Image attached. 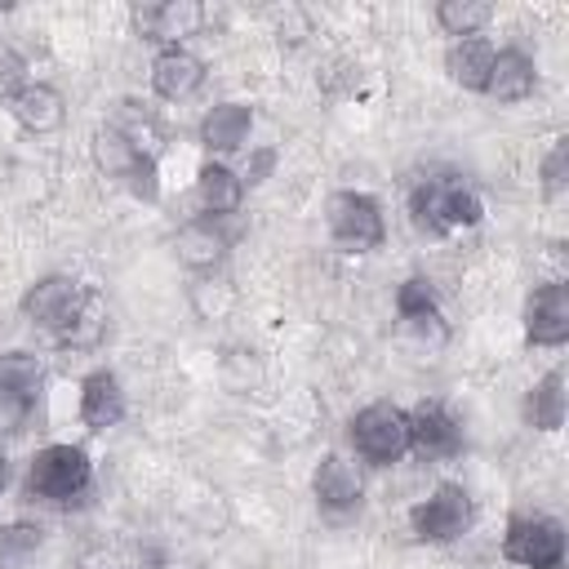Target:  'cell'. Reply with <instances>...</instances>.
I'll use <instances>...</instances> for the list:
<instances>
[{
  "label": "cell",
  "instance_id": "cell-1",
  "mask_svg": "<svg viewBox=\"0 0 569 569\" xmlns=\"http://www.w3.org/2000/svg\"><path fill=\"white\" fill-rule=\"evenodd\" d=\"M409 213H413L418 231L449 236L458 227H476L485 218V204H480L476 187H467L462 178H422L409 191Z\"/></svg>",
  "mask_w": 569,
  "mask_h": 569
},
{
  "label": "cell",
  "instance_id": "cell-2",
  "mask_svg": "<svg viewBox=\"0 0 569 569\" xmlns=\"http://www.w3.org/2000/svg\"><path fill=\"white\" fill-rule=\"evenodd\" d=\"M93 462L80 445H44L27 462V493L40 502H71L89 489Z\"/></svg>",
  "mask_w": 569,
  "mask_h": 569
},
{
  "label": "cell",
  "instance_id": "cell-3",
  "mask_svg": "<svg viewBox=\"0 0 569 569\" xmlns=\"http://www.w3.org/2000/svg\"><path fill=\"white\" fill-rule=\"evenodd\" d=\"M325 227L342 253H369L387 240L382 204L369 191H333L325 200Z\"/></svg>",
  "mask_w": 569,
  "mask_h": 569
},
{
  "label": "cell",
  "instance_id": "cell-4",
  "mask_svg": "<svg viewBox=\"0 0 569 569\" xmlns=\"http://www.w3.org/2000/svg\"><path fill=\"white\" fill-rule=\"evenodd\" d=\"M347 436H351V449L365 462L387 467V462L409 453V413L400 405H391V400H373V405L356 409Z\"/></svg>",
  "mask_w": 569,
  "mask_h": 569
},
{
  "label": "cell",
  "instance_id": "cell-5",
  "mask_svg": "<svg viewBox=\"0 0 569 569\" xmlns=\"http://www.w3.org/2000/svg\"><path fill=\"white\" fill-rule=\"evenodd\" d=\"M93 164H98L111 182H120L133 200H156V196H160L156 156L138 151V147H133L124 133H116L111 124H102V129L93 133Z\"/></svg>",
  "mask_w": 569,
  "mask_h": 569
},
{
  "label": "cell",
  "instance_id": "cell-6",
  "mask_svg": "<svg viewBox=\"0 0 569 569\" xmlns=\"http://www.w3.org/2000/svg\"><path fill=\"white\" fill-rule=\"evenodd\" d=\"M471 520H476L471 493L462 485H449V480L409 507V529L418 542H453L471 529Z\"/></svg>",
  "mask_w": 569,
  "mask_h": 569
},
{
  "label": "cell",
  "instance_id": "cell-7",
  "mask_svg": "<svg viewBox=\"0 0 569 569\" xmlns=\"http://www.w3.org/2000/svg\"><path fill=\"white\" fill-rule=\"evenodd\" d=\"M502 556L525 569H560L565 565V525L556 516H516L502 533Z\"/></svg>",
  "mask_w": 569,
  "mask_h": 569
},
{
  "label": "cell",
  "instance_id": "cell-8",
  "mask_svg": "<svg viewBox=\"0 0 569 569\" xmlns=\"http://www.w3.org/2000/svg\"><path fill=\"white\" fill-rule=\"evenodd\" d=\"M84 298H89V284H80L76 276H44L22 293V316L62 338L67 325L76 320V311L84 307Z\"/></svg>",
  "mask_w": 569,
  "mask_h": 569
},
{
  "label": "cell",
  "instance_id": "cell-9",
  "mask_svg": "<svg viewBox=\"0 0 569 569\" xmlns=\"http://www.w3.org/2000/svg\"><path fill=\"white\" fill-rule=\"evenodd\" d=\"M525 338L533 347H560L569 342V284L551 280L538 284L525 302Z\"/></svg>",
  "mask_w": 569,
  "mask_h": 569
},
{
  "label": "cell",
  "instance_id": "cell-10",
  "mask_svg": "<svg viewBox=\"0 0 569 569\" xmlns=\"http://www.w3.org/2000/svg\"><path fill=\"white\" fill-rule=\"evenodd\" d=\"M4 102L27 133H53L67 120V102L49 80H22L13 93H4Z\"/></svg>",
  "mask_w": 569,
  "mask_h": 569
},
{
  "label": "cell",
  "instance_id": "cell-11",
  "mask_svg": "<svg viewBox=\"0 0 569 569\" xmlns=\"http://www.w3.org/2000/svg\"><path fill=\"white\" fill-rule=\"evenodd\" d=\"M409 449H418L422 458H453V453L462 449V427H458V418H453L445 405H436V400L418 405V409L409 413Z\"/></svg>",
  "mask_w": 569,
  "mask_h": 569
},
{
  "label": "cell",
  "instance_id": "cell-12",
  "mask_svg": "<svg viewBox=\"0 0 569 569\" xmlns=\"http://www.w3.org/2000/svg\"><path fill=\"white\" fill-rule=\"evenodd\" d=\"M133 27L147 40H160L164 49L178 44L182 36H196L204 27V9L196 0H169V4H142L133 9Z\"/></svg>",
  "mask_w": 569,
  "mask_h": 569
},
{
  "label": "cell",
  "instance_id": "cell-13",
  "mask_svg": "<svg viewBox=\"0 0 569 569\" xmlns=\"http://www.w3.org/2000/svg\"><path fill=\"white\" fill-rule=\"evenodd\" d=\"M200 84H204V62H200L191 49L169 44V49H160V53L151 58V89H156L164 102H182V98H191Z\"/></svg>",
  "mask_w": 569,
  "mask_h": 569
},
{
  "label": "cell",
  "instance_id": "cell-14",
  "mask_svg": "<svg viewBox=\"0 0 569 569\" xmlns=\"http://www.w3.org/2000/svg\"><path fill=\"white\" fill-rule=\"evenodd\" d=\"M311 493H316V507L329 511V516H347L360 507V476L351 471V462H342L338 453H325L316 476H311Z\"/></svg>",
  "mask_w": 569,
  "mask_h": 569
},
{
  "label": "cell",
  "instance_id": "cell-15",
  "mask_svg": "<svg viewBox=\"0 0 569 569\" xmlns=\"http://www.w3.org/2000/svg\"><path fill=\"white\" fill-rule=\"evenodd\" d=\"M124 418V387L111 369H93L80 382V422L89 431H107Z\"/></svg>",
  "mask_w": 569,
  "mask_h": 569
},
{
  "label": "cell",
  "instance_id": "cell-16",
  "mask_svg": "<svg viewBox=\"0 0 569 569\" xmlns=\"http://www.w3.org/2000/svg\"><path fill=\"white\" fill-rule=\"evenodd\" d=\"M538 84V67L525 49H493V67L485 80V93L493 102H525Z\"/></svg>",
  "mask_w": 569,
  "mask_h": 569
},
{
  "label": "cell",
  "instance_id": "cell-17",
  "mask_svg": "<svg viewBox=\"0 0 569 569\" xmlns=\"http://www.w3.org/2000/svg\"><path fill=\"white\" fill-rule=\"evenodd\" d=\"M227 244H231V236L218 227V218H196V222H187L178 231L173 253H178V262L187 271H213L227 258Z\"/></svg>",
  "mask_w": 569,
  "mask_h": 569
},
{
  "label": "cell",
  "instance_id": "cell-18",
  "mask_svg": "<svg viewBox=\"0 0 569 569\" xmlns=\"http://www.w3.org/2000/svg\"><path fill=\"white\" fill-rule=\"evenodd\" d=\"M249 129H253V111H249L244 102H218V107L200 120V142H204L209 151H218V156H231V151L244 147Z\"/></svg>",
  "mask_w": 569,
  "mask_h": 569
},
{
  "label": "cell",
  "instance_id": "cell-19",
  "mask_svg": "<svg viewBox=\"0 0 569 569\" xmlns=\"http://www.w3.org/2000/svg\"><path fill=\"white\" fill-rule=\"evenodd\" d=\"M196 196H200L204 218H231V213L240 209V200H244V178L231 173L227 164L209 160V164H200V173H196Z\"/></svg>",
  "mask_w": 569,
  "mask_h": 569
},
{
  "label": "cell",
  "instance_id": "cell-20",
  "mask_svg": "<svg viewBox=\"0 0 569 569\" xmlns=\"http://www.w3.org/2000/svg\"><path fill=\"white\" fill-rule=\"evenodd\" d=\"M489 67H493V44H489L485 36L453 40L449 53H445V71H449V80L462 84V89H471V93H485Z\"/></svg>",
  "mask_w": 569,
  "mask_h": 569
},
{
  "label": "cell",
  "instance_id": "cell-21",
  "mask_svg": "<svg viewBox=\"0 0 569 569\" xmlns=\"http://www.w3.org/2000/svg\"><path fill=\"white\" fill-rule=\"evenodd\" d=\"M396 311H400L405 329H418L422 338H427V329H431L436 338H445V316H440V302H436L431 280L409 276V280L396 289Z\"/></svg>",
  "mask_w": 569,
  "mask_h": 569
},
{
  "label": "cell",
  "instance_id": "cell-22",
  "mask_svg": "<svg viewBox=\"0 0 569 569\" xmlns=\"http://www.w3.org/2000/svg\"><path fill=\"white\" fill-rule=\"evenodd\" d=\"M525 422L538 431H556L565 422V369H547L525 396Z\"/></svg>",
  "mask_w": 569,
  "mask_h": 569
},
{
  "label": "cell",
  "instance_id": "cell-23",
  "mask_svg": "<svg viewBox=\"0 0 569 569\" xmlns=\"http://www.w3.org/2000/svg\"><path fill=\"white\" fill-rule=\"evenodd\" d=\"M107 124H111L116 133H124L138 151L156 156V147H160V120H156V111H147V102H138V98L116 102V116H111Z\"/></svg>",
  "mask_w": 569,
  "mask_h": 569
},
{
  "label": "cell",
  "instance_id": "cell-24",
  "mask_svg": "<svg viewBox=\"0 0 569 569\" xmlns=\"http://www.w3.org/2000/svg\"><path fill=\"white\" fill-rule=\"evenodd\" d=\"M489 18H493V9H489L485 0H440V4H436L440 31H445V36H458V40L476 36Z\"/></svg>",
  "mask_w": 569,
  "mask_h": 569
},
{
  "label": "cell",
  "instance_id": "cell-25",
  "mask_svg": "<svg viewBox=\"0 0 569 569\" xmlns=\"http://www.w3.org/2000/svg\"><path fill=\"white\" fill-rule=\"evenodd\" d=\"M40 382H44V360L40 356H31V351H4L0 356V387L36 400Z\"/></svg>",
  "mask_w": 569,
  "mask_h": 569
},
{
  "label": "cell",
  "instance_id": "cell-26",
  "mask_svg": "<svg viewBox=\"0 0 569 569\" xmlns=\"http://www.w3.org/2000/svg\"><path fill=\"white\" fill-rule=\"evenodd\" d=\"M102 333H107V302H102L98 289H89L84 307L76 311V320L67 325V333H62L58 342H67V347H93Z\"/></svg>",
  "mask_w": 569,
  "mask_h": 569
},
{
  "label": "cell",
  "instance_id": "cell-27",
  "mask_svg": "<svg viewBox=\"0 0 569 569\" xmlns=\"http://www.w3.org/2000/svg\"><path fill=\"white\" fill-rule=\"evenodd\" d=\"M44 542V529L31 520H13L0 529V565H22L27 556H36Z\"/></svg>",
  "mask_w": 569,
  "mask_h": 569
},
{
  "label": "cell",
  "instance_id": "cell-28",
  "mask_svg": "<svg viewBox=\"0 0 569 569\" xmlns=\"http://www.w3.org/2000/svg\"><path fill=\"white\" fill-rule=\"evenodd\" d=\"M569 182V138H556L551 151L542 156V191L547 196H560Z\"/></svg>",
  "mask_w": 569,
  "mask_h": 569
},
{
  "label": "cell",
  "instance_id": "cell-29",
  "mask_svg": "<svg viewBox=\"0 0 569 569\" xmlns=\"http://www.w3.org/2000/svg\"><path fill=\"white\" fill-rule=\"evenodd\" d=\"M31 396H18V391H9V387H0V436H13V431H22V422L31 418Z\"/></svg>",
  "mask_w": 569,
  "mask_h": 569
},
{
  "label": "cell",
  "instance_id": "cell-30",
  "mask_svg": "<svg viewBox=\"0 0 569 569\" xmlns=\"http://www.w3.org/2000/svg\"><path fill=\"white\" fill-rule=\"evenodd\" d=\"M271 164H276V151H253V160H249L244 178H249V182H262V178L271 173Z\"/></svg>",
  "mask_w": 569,
  "mask_h": 569
},
{
  "label": "cell",
  "instance_id": "cell-31",
  "mask_svg": "<svg viewBox=\"0 0 569 569\" xmlns=\"http://www.w3.org/2000/svg\"><path fill=\"white\" fill-rule=\"evenodd\" d=\"M4 485H9V458L0 453V493H4Z\"/></svg>",
  "mask_w": 569,
  "mask_h": 569
}]
</instances>
